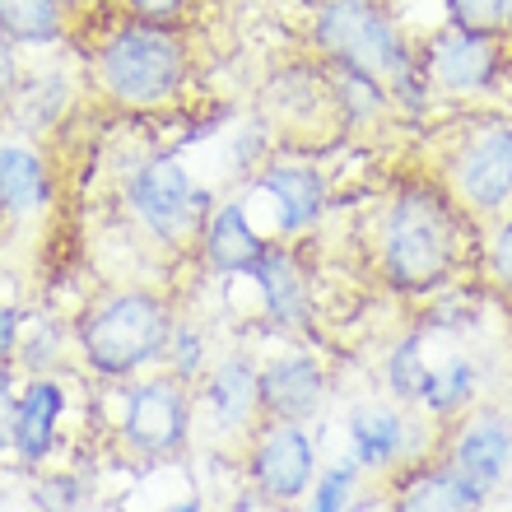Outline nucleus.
Returning a JSON list of instances; mask_svg holds the SVG:
<instances>
[{"label":"nucleus","mask_w":512,"mask_h":512,"mask_svg":"<svg viewBox=\"0 0 512 512\" xmlns=\"http://www.w3.org/2000/svg\"><path fill=\"white\" fill-rule=\"evenodd\" d=\"M471 215L438 177H410L378 215V266L396 294H433L457 275Z\"/></svg>","instance_id":"f257e3e1"},{"label":"nucleus","mask_w":512,"mask_h":512,"mask_svg":"<svg viewBox=\"0 0 512 512\" xmlns=\"http://www.w3.org/2000/svg\"><path fill=\"white\" fill-rule=\"evenodd\" d=\"M196 75V56L182 24H149V19H112L103 38L89 47V84L117 112L173 108Z\"/></svg>","instance_id":"f03ea898"},{"label":"nucleus","mask_w":512,"mask_h":512,"mask_svg":"<svg viewBox=\"0 0 512 512\" xmlns=\"http://www.w3.org/2000/svg\"><path fill=\"white\" fill-rule=\"evenodd\" d=\"M312 56L326 66L364 70L391 89V103L405 112H424L433 103L419 75V42L396 24L387 0H312L308 19Z\"/></svg>","instance_id":"7ed1b4c3"},{"label":"nucleus","mask_w":512,"mask_h":512,"mask_svg":"<svg viewBox=\"0 0 512 512\" xmlns=\"http://www.w3.org/2000/svg\"><path fill=\"white\" fill-rule=\"evenodd\" d=\"M173 336V317L154 289H117L98 298L80 317V354L98 378H131L145 364L163 359Z\"/></svg>","instance_id":"20e7f679"},{"label":"nucleus","mask_w":512,"mask_h":512,"mask_svg":"<svg viewBox=\"0 0 512 512\" xmlns=\"http://www.w3.org/2000/svg\"><path fill=\"white\" fill-rule=\"evenodd\" d=\"M122 196L135 224L159 247H173V252L201 243L205 219L215 210L210 187H201L196 173L187 168V159H177V154H145V159H135V168L122 182Z\"/></svg>","instance_id":"39448f33"},{"label":"nucleus","mask_w":512,"mask_h":512,"mask_svg":"<svg viewBox=\"0 0 512 512\" xmlns=\"http://www.w3.org/2000/svg\"><path fill=\"white\" fill-rule=\"evenodd\" d=\"M452 201L471 219H499L512 210V117L485 112L471 117L466 131L452 140L438 177Z\"/></svg>","instance_id":"423d86ee"},{"label":"nucleus","mask_w":512,"mask_h":512,"mask_svg":"<svg viewBox=\"0 0 512 512\" xmlns=\"http://www.w3.org/2000/svg\"><path fill=\"white\" fill-rule=\"evenodd\" d=\"M419 75H424L433 98L480 103V98L499 94L503 80L512 75V38L443 24L419 42Z\"/></svg>","instance_id":"0eeeda50"},{"label":"nucleus","mask_w":512,"mask_h":512,"mask_svg":"<svg viewBox=\"0 0 512 512\" xmlns=\"http://www.w3.org/2000/svg\"><path fill=\"white\" fill-rule=\"evenodd\" d=\"M252 201H266L275 210V233L284 243L308 233L317 219L326 215V177L312 168L308 159H280V163H261L252 173Z\"/></svg>","instance_id":"6e6552de"},{"label":"nucleus","mask_w":512,"mask_h":512,"mask_svg":"<svg viewBox=\"0 0 512 512\" xmlns=\"http://www.w3.org/2000/svg\"><path fill=\"white\" fill-rule=\"evenodd\" d=\"M252 485L275 503H298L312 489V475H317V452H312V438L298 424H284V419H270L266 429L252 438Z\"/></svg>","instance_id":"1a4fd4ad"},{"label":"nucleus","mask_w":512,"mask_h":512,"mask_svg":"<svg viewBox=\"0 0 512 512\" xmlns=\"http://www.w3.org/2000/svg\"><path fill=\"white\" fill-rule=\"evenodd\" d=\"M447 471L489 499L512 471V419L499 410H471L447 443Z\"/></svg>","instance_id":"9d476101"},{"label":"nucleus","mask_w":512,"mask_h":512,"mask_svg":"<svg viewBox=\"0 0 512 512\" xmlns=\"http://www.w3.org/2000/svg\"><path fill=\"white\" fill-rule=\"evenodd\" d=\"M187 429H191V405L177 382L154 378L131 387L122 433L140 457H173L177 447L187 443Z\"/></svg>","instance_id":"9b49d317"},{"label":"nucleus","mask_w":512,"mask_h":512,"mask_svg":"<svg viewBox=\"0 0 512 512\" xmlns=\"http://www.w3.org/2000/svg\"><path fill=\"white\" fill-rule=\"evenodd\" d=\"M201 256L215 275H252V266L266 252V229L252 219L247 201H215L210 219L201 229Z\"/></svg>","instance_id":"f8f14e48"},{"label":"nucleus","mask_w":512,"mask_h":512,"mask_svg":"<svg viewBox=\"0 0 512 512\" xmlns=\"http://www.w3.org/2000/svg\"><path fill=\"white\" fill-rule=\"evenodd\" d=\"M75 108V75L66 66H38V70H24V80L14 89V98L5 103V117L19 135H52L56 126L70 117Z\"/></svg>","instance_id":"ddd939ff"},{"label":"nucleus","mask_w":512,"mask_h":512,"mask_svg":"<svg viewBox=\"0 0 512 512\" xmlns=\"http://www.w3.org/2000/svg\"><path fill=\"white\" fill-rule=\"evenodd\" d=\"M326 378L308 354H284L275 364L261 368V410L284 424H303V419L322 405Z\"/></svg>","instance_id":"4468645a"},{"label":"nucleus","mask_w":512,"mask_h":512,"mask_svg":"<svg viewBox=\"0 0 512 512\" xmlns=\"http://www.w3.org/2000/svg\"><path fill=\"white\" fill-rule=\"evenodd\" d=\"M252 280L266 298V312L280 326H303L312 308V289H308V270L294 256L289 243H266L261 261L252 266Z\"/></svg>","instance_id":"2eb2a0df"},{"label":"nucleus","mask_w":512,"mask_h":512,"mask_svg":"<svg viewBox=\"0 0 512 512\" xmlns=\"http://www.w3.org/2000/svg\"><path fill=\"white\" fill-rule=\"evenodd\" d=\"M56 196V177L47 168V154L28 140H5L0 145V201L14 219L42 215Z\"/></svg>","instance_id":"dca6fc26"},{"label":"nucleus","mask_w":512,"mask_h":512,"mask_svg":"<svg viewBox=\"0 0 512 512\" xmlns=\"http://www.w3.org/2000/svg\"><path fill=\"white\" fill-rule=\"evenodd\" d=\"M61 410H66V391L56 387L52 378H33L28 391L14 405V438L10 447L19 452L24 466H38L47 461L56 443V424H61Z\"/></svg>","instance_id":"f3484780"},{"label":"nucleus","mask_w":512,"mask_h":512,"mask_svg":"<svg viewBox=\"0 0 512 512\" xmlns=\"http://www.w3.org/2000/svg\"><path fill=\"white\" fill-rule=\"evenodd\" d=\"M205 405H210V419L219 429H247L256 405H261V368L243 354L224 359L205 382Z\"/></svg>","instance_id":"a211bd4d"},{"label":"nucleus","mask_w":512,"mask_h":512,"mask_svg":"<svg viewBox=\"0 0 512 512\" xmlns=\"http://www.w3.org/2000/svg\"><path fill=\"white\" fill-rule=\"evenodd\" d=\"M396 512H485V499L447 466H415L396 485Z\"/></svg>","instance_id":"6ab92c4d"},{"label":"nucleus","mask_w":512,"mask_h":512,"mask_svg":"<svg viewBox=\"0 0 512 512\" xmlns=\"http://www.w3.org/2000/svg\"><path fill=\"white\" fill-rule=\"evenodd\" d=\"M0 33L19 52H52L70 33V10L61 0H0Z\"/></svg>","instance_id":"aec40b11"},{"label":"nucleus","mask_w":512,"mask_h":512,"mask_svg":"<svg viewBox=\"0 0 512 512\" xmlns=\"http://www.w3.org/2000/svg\"><path fill=\"white\" fill-rule=\"evenodd\" d=\"M326 80H331V98H336V117L345 126H373L382 117H391V89L364 70L350 66H326Z\"/></svg>","instance_id":"412c9836"},{"label":"nucleus","mask_w":512,"mask_h":512,"mask_svg":"<svg viewBox=\"0 0 512 512\" xmlns=\"http://www.w3.org/2000/svg\"><path fill=\"white\" fill-rule=\"evenodd\" d=\"M350 447H354V461L368 466V471H382L391 461L401 457L405 447V419L387 405H364L354 410L350 419Z\"/></svg>","instance_id":"4be33fe9"},{"label":"nucleus","mask_w":512,"mask_h":512,"mask_svg":"<svg viewBox=\"0 0 512 512\" xmlns=\"http://www.w3.org/2000/svg\"><path fill=\"white\" fill-rule=\"evenodd\" d=\"M475 396V368L466 359H452V364L424 373V387H419V401L429 405L433 415H457L461 405H471Z\"/></svg>","instance_id":"5701e85b"},{"label":"nucleus","mask_w":512,"mask_h":512,"mask_svg":"<svg viewBox=\"0 0 512 512\" xmlns=\"http://www.w3.org/2000/svg\"><path fill=\"white\" fill-rule=\"evenodd\" d=\"M443 14L466 33H508V0H443Z\"/></svg>","instance_id":"b1692460"},{"label":"nucleus","mask_w":512,"mask_h":512,"mask_svg":"<svg viewBox=\"0 0 512 512\" xmlns=\"http://www.w3.org/2000/svg\"><path fill=\"white\" fill-rule=\"evenodd\" d=\"M61 354V331L47 317H28L19 322V359L33 368V378H42V368Z\"/></svg>","instance_id":"393cba45"},{"label":"nucleus","mask_w":512,"mask_h":512,"mask_svg":"<svg viewBox=\"0 0 512 512\" xmlns=\"http://www.w3.org/2000/svg\"><path fill=\"white\" fill-rule=\"evenodd\" d=\"M359 461L354 457H345V461H336L331 471L322 475V485L312 489V508L308 512H345V503H350V494H354V480H359Z\"/></svg>","instance_id":"a878e982"},{"label":"nucleus","mask_w":512,"mask_h":512,"mask_svg":"<svg viewBox=\"0 0 512 512\" xmlns=\"http://www.w3.org/2000/svg\"><path fill=\"white\" fill-rule=\"evenodd\" d=\"M494 229L485 233V275L499 284L503 294H512V210L499 219H489Z\"/></svg>","instance_id":"bb28decb"},{"label":"nucleus","mask_w":512,"mask_h":512,"mask_svg":"<svg viewBox=\"0 0 512 512\" xmlns=\"http://www.w3.org/2000/svg\"><path fill=\"white\" fill-rule=\"evenodd\" d=\"M424 340L405 336V345L391 354V391L405 396V401H419V387H424Z\"/></svg>","instance_id":"cd10ccee"},{"label":"nucleus","mask_w":512,"mask_h":512,"mask_svg":"<svg viewBox=\"0 0 512 512\" xmlns=\"http://www.w3.org/2000/svg\"><path fill=\"white\" fill-rule=\"evenodd\" d=\"M168 359H173V373L177 382H191V378H201V368H205V340L196 326H173V336H168Z\"/></svg>","instance_id":"c85d7f7f"},{"label":"nucleus","mask_w":512,"mask_h":512,"mask_svg":"<svg viewBox=\"0 0 512 512\" xmlns=\"http://www.w3.org/2000/svg\"><path fill=\"white\" fill-rule=\"evenodd\" d=\"M201 0H122V14L149 19V24H187Z\"/></svg>","instance_id":"c756f323"},{"label":"nucleus","mask_w":512,"mask_h":512,"mask_svg":"<svg viewBox=\"0 0 512 512\" xmlns=\"http://www.w3.org/2000/svg\"><path fill=\"white\" fill-rule=\"evenodd\" d=\"M38 508L42 512H70L75 508V480H47L38 489Z\"/></svg>","instance_id":"7c9ffc66"},{"label":"nucleus","mask_w":512,"mask_h":512,"mask_svg":"<svg viewBox=\"0 0 512 512\" xmlns=\"http://www.w3.org/2000/svg\"><path fill=\"white\" fill-rule=\"evenodd\" d=\"M14 391H10V373L0 364V452H10V438H14Z\"/></svg>","instance_id":"2f4dec72"},{"label":"nucleus","mask_w":512,"mask_h":512,"mask_svg":"<svg viewBox=\"0 0 512 512\" xmlns=\"http://www.w3.org/2000/svg\"><path fill=\"white\" fill-rule=\"evenodd\" d=\"M19 312L14 308H0V364H10L14 354H19Z\"/></svg>","instance_id":"473e14b6"},{"label":"nucleus","mask_w":512,"mask_h":512,"mask_svg":"<svg viewBox=\"0 0 512 512\" xmlns=\"http://www.w3.org/2000/svg\"><path fill=\"white\" fill-rule=\"evenodd\" d=\"M168 512H201V503H196V499H182V503H173Z\"/></svg>","instance_id":"72a5a7b5"},{"label":"nucleus","mask_w":512,"mask_h":512,"mask_svg":"<svg viewBox=\"0 0 512 512\" xmlns=\"http://www.w3.org/2000/svg\"><path fill=\"white\" fill-rule=\"evenodd\" d=\"M61 5H66V10L75 14V10H80V5H84V0H61Z\"/></svg>","instance_id":"f704fd0d"},{"label":"nucleus","mask_w":512,"mask_h":512,"mask_svg":"<svg viewBox=\"0 0 512 512\" xmlns=\"http://www.w3.org/2000/svg\"><path fill=\"white\" fill-rule=\"evenodd\" d=\"M5 219H10V210H5V201H0V224H5Z\"/></svg>","instance_id":"c9c22d12"},{"label":"nucleus","mask_w":512,"mask_h":512,"mask_svg":"<svg viewBox=\"0 0 512 512\" xmlns=\"http://www.w3.org/2000/svg\"><path fill=\"white\" fill-rule=\"evenodd\" d=\"M508 38H512V0H508Z\"/></svg>","instance_id":"e433bc0d"},{"label":"nucleus","mask_w":512,"mask_h":512,"mask_svg":"<svg viewBox=\"0 0 512 512\" xmlns=\"http://www.w3.org/2000/svg\"><path fill=\"white\" fill-rule=\"evenodd\" d=\"M508 512H512V494H508Z\"/></svg>","instance_id":"4c0bfd02"}]
</instances>
